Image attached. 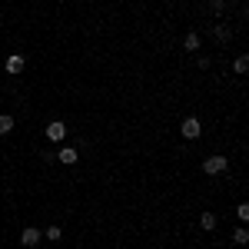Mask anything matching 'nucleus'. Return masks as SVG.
I'll use <instances>...</instances> for the list:
<instances>
[{"label": "nucleus", "mask_w": 249, "mask_h": 249, "mask_svg": "<svg viewBox=\"0 0 249 249\" xmlns=\"http://www.w3.org/2000/svg\"><path fill=\"white\" fill-rule=\"evenodd\" d=\"M232 70H236V73H246V70H249V57H246V53H243V57H236Z\"/></svg>", "instance_id": "9b49d317"}, {"label": "nucleus", "mask_w": 249, "mask_h": 249, "mask_svg": "<svg viewBox=\"0 0 249 249\" xmlns=\"http://www.w3.org/2000/svg\"><path fill=\"white\" fill-rule=\"evenodd\" d=\"M43 236L57 243V239H63V230H60V226H47V232H43Z\"/></svg>", "instance_id": "ddd939ff"}, {"label": "nucleus", "mask_w": 249, "mask_h": 249, "mask_svg": "<svg viewBox=\"0 0 249 249\" xmlns=\"http://www.w3.org/2000/svg\"><path fill=\"white\" fill-rule=\"evenodd\" d=\"M199 226H203L206 232L216 230V216H213V213H203V216H199Z\"/></svg>", "instance_id": "9d476101"}, {"label": "nucleus", "mask_w": 249, "mask_h": 249, "mask_svg": "<svg viewBox=\"0 0 249 249\" xmlns=\"http://www.w3.org/2000/svg\"><path fill=\"white\" fill-rule=\"evenodd\" d=\"M40 239H43V230H37V226H27V230L20 232V243H23L27 249H34Z\"/></svg>", "instance_id": "7ed1b4c3"}, {"label": "nucleus", "mask_w": 249, "mask_h": 249, "mask_svg": "<svg viewBox=\"0 0 249 249\" xmlns=\"http://www.w3.org/2000/svg\"><path fill=\"white\" fill-rule=\"evenodd\" d=\"M23 63H27V60L20 57V53H14V57H7V73H20V70H23Z\"/></svg>", "instance_id": "6e6552de"}, {"label": "nucleus", "mask_w": 249, "mask_h": 249, "mask_svg": "<svg viewBox=\"0 0 249 249\" xmlns=\"http://www.w3.org/2000/svg\"><path fill=\"white\" fill-rule=\"evenodd\" d=\"M179 133L186 136V140H196V136L203 133V123H199L196 116H186V120H183V126H179Z\"/></svg>", "instance_id": "f257e3e1"}, {"label": "nucleus", "mask_w": 249, "mask_h": 249, "mask_svg": "<svg viewBox=\"0 0 249 249\" xmlns=\"http://www.w3.org/2000/svg\"><path fill=\"white\" fill-rule=\"evenodd\" d=\"M199 47H203V40H199V34H196V30H190V34L183 37V50H190V53H196Z\"/></svg>", "instance_id": "423d86ee"}, {"label": "nucleus", "mask_w": 249, "mask_h": 249, "mask_svg": "<svg viewBox=\"0 0 249 249\" xmlns=\"http://www.w3.org/2000/svg\"><path fill=\"white\" fill-rule=\"evenodd\" d=\"M63 136H67V123H63V120H53V123L47 126V140H53V143H60Z\"/></svg>", "instance_id": "20e7f679"}, {"label": "nucleus", "mask_w": 249, "mask_h": 249, "mask_svg": "<svg viewBox=\"0 0 249 249\" xmlns=\"http://www.w3.org/2000/svg\"><path fill=\"white\" fill-rule=\"evenodd\" d=\"M236 213H239V219H243V223L249 219V206H246V203H239V210H236Z\"/></svg>", "instance_id": "2eb2a0df"}, {"label": "nucleus", "mask_w": 249, "mask_h": 249, "mask_svg": "<svg viewBox=\"0 0 249 249\" xmlns=\"http://www.w3.org/2000/svg\"><path fill=\"white\" fill-rule=\"evenodd\" d=\"M230 37H232V30L226 23H216V27H213V40H216V43H226Z\"/></svg>", "instance_id": "0eeeda50"}, {"label": "nucleus", "mask_w": 249, "mask_h": 249, "mask_svg": "<svg viewBox=\"0 0 249 249\" xmlns=\"http://www.w3.org/2000/svg\"><path fill=\"white\" fill-rule=\"evenodd\" d=\"M226 10V0H210V14H223Z\"/></svg>", "instance_id": "4468645a"}, {"label": "nucleus", "mask_w": 249, "mask_h": 249, "mask_svg": "<svg viewBox=\"0 0 249 249\" xmlns=\"http://www.w3.org/2000/svg\"><path fill=\"white\" fill-rule=\"evenodd\" d=\"M77 150H73V146H60V150H57V160H60V163H67V166H73V163H77Z\"/></svg>", "instance_id": "39448f33"}, {"label": "nucleus", "mask_w": 249, "mask_h": 249, "mask_svg": "<svg viewBox=\"0 0 249 249\" xmlns=\"http://www.w3.org/2000/svg\"><path fill=\"white\" fill-rule=\"evenodd\" d=\"M17 123H14V116H7V113H0V136H7L10 130H14Z\"/></svg>", "instance_id": "1a4fd4ad"}, {"label": "nucleus", "mask_w": 249, "mask_h": 249, "mask_svg": "<svg viewBox=\"0 0 249 249\" xmlns=\"http://www.w3.org/2000/svg\"><path fill=\"white\" fill-rule=\"evenodd\" d=\"M232 239H236L239 246H246V243H249V230H246V226H239V230L232 232Z\"/></svg>", "instance_id": "f8f14e48"}, {"label": "nucleus", "mask_w": 249, "mask_h": 249, "mask_svg": "<svg viewBox=\"0 0 249 249\" xmlns=\"http://www.w3.org/2000/svg\"><path fill=\"white\" fill-rule=\"evenodd\" d=\"M226 166H230V160H226V156H210V160H203V173H210V176L223 173Z\"/></svg>", "instance_id": "f03ea898"}]
</instances>
